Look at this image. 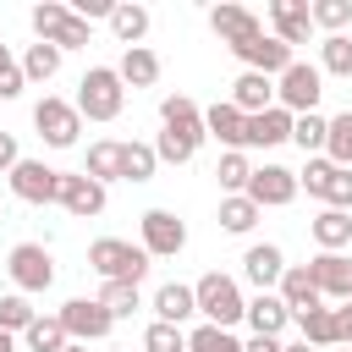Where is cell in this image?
<instances>
[{
    "instance_id": "1",
    "label": "cell",
    "mask_w": 352,
    "mask_h": 352,
    "mask_svg": "<svg viewBox=\"0 0 352 352\" xmlns=\"http://www.w3.org/2000/svg\"><path fill=\"white\" fill-rule=\"evenodd\" d=\"M204 110L187 99V94H165L160 99V138H154V154L160 165H187L198 148H204Z\"/></svg>"
},
{
    "instance_id": "2",
    "label": "cell",
    "mask_w": 352,
    "mask_h": 352,
    "mask_svg": "<svg viewBox=\"0 0 352 352\" xmlns=\"http://www.w3.org/2000/svg\"><path fill=\"white\" fill-rule=\"evenodd\" d=\"M72 104H77L82 121H116V116L126 110V82L116 77V66H88Z\"/></svg>"
},
{
    "instance_id": "3",
    "label": "cell",
    "mask_w": 352,
    "mask_h": 352,
    "mask_svg": "<svg viewBox=\"0 0 352 352\" xmlns=\"http://www.w3.org/2000/svg\"><path fill=\"white\" fill-rule=\"evenodd\" d=\"M192 302H198L204 324H220V330L242 324V308H248L242 286H236L231 275H220V270H209V275H198V280H192Z\"/></svg>"
},
{
    "instance_id": "4",
    "label": "cell",
    "mask_w": 352,
    "mask_h": 352,
    "mask_svg": "<svg viewBox=\"0 0 352 352\" xmlns=\"http://www.w3.org/2000/svg\"><path fill=\"white\" fill-rule=\"evenodd\" d=\"M88 270H99L104 280H132V286H143V275H148V253H143L138 242L99 236V242H88Z\"/></svg>"
},
{
    "instance_id": "5",
    "label": "cell",
    "mask_w": 352,
    "mask_h": 352,
    "mask_svg": "<svg viewBox=\"0 0 352 352\" xmlns=\"http://www.w3.org/2000/svg\"><path fill=\"white\" fill-rule=\"evenodd\" d=\"M28 22H33V33L44 38V44H55L60 55L66 50H88V22H77L72 16V6H60V0H38L33 11H28Z\"/></svg>"
},
{
    "instance_id": "6",
    "label": "cell",
    "mask_w": 352,
    "mask_h": 352,
    "mask_svg": "<svg viewBox=\"0 0 352 352\" xmlns=\"http://www.w3.org/2000/svg\"><path fill=\"white\" fill-rule=\"evenodd\" d=\"M319 94H324V72L314 60H292L280 77H275V104L292 110V116H314L319 110Z\"/></svg>"
},
{
    "instance_id": "7",
    "label": "cell",
    "mask_w": 352,
    "mask_h": 352,
    "mask_svg": "<svg viewBox=\"0 0 352 352\" xmlns=\"http://www.w3.org/2000/svg\"><path fill=\"white\" fill-rule=\"evenodd\" d=\"M6 275H11V286H16L22 297H38V292L55 286V258H50L44 242H16V248L6 253Z\"/></svg>"
},
{
    "instance_id": "8",
    "label": "cell",
    "mask_w": 352,
    "mask_h": 352,
    "mask_svg": "<svg viewBox=\"0 0 352 352\" xmlns=\"http://www.w3.org/2000/svg\"><path fill=\"white\" fill-rule=\"evenodd\" d=\"M297 187H308V198H319L324 209H341V214H352V170L330 165L324 154H314V160L297 170Z\"/></svg>"
},
{
    "instance_id": "9",
    "label": "cell",
    "mask_w": 352,
    "mask_h": 352,
    "mask_svg": "<svg viewBox=\"0 0 352 352\" xmlns=\"http://www.w3.org/2000/svg\"><path fill=\"white\" fill-rule=\"evenodd\" d=\"M33 126H38V138H44L50 148H77V138H82L77 104H72V99H55V94H44V99L33 104Z\"/></svg>"
},
{
    "instance_id": "10",
    "label": "cell",
    "mask_w": 352,
    "mask_h": 352,
    "mask_svg": "<svg viewBox=\"0 0 352 352\" xmlns=\"http://www.w3.org/2000/svg\"><path fill=\"white\" fill-rule=\"evenodd\" d=\"M60 330H66V341H77V346H88V341H104L110 330H116V319H110V308L99 302V297H72V302H60Z\"/></svg>"
},
{
    "instance_id": "11",
    "label": "cell",
    "mask_w": 352,
    "mask_h": 352,
    "mask_svg": "<svg viewBox=\"0 0 352 352\" xmlns=\"http://www.w3.org/2000/svg\"><path fill=\"white\" fill-rule=\"evenodd\" d=\"M138 226H143V242H138V248H143L148 258H176V253L187 248V226H182L170 209H143Z\"/></svg>"
},
{
    "instance_id": "12",
    "label": "cell",
    "mask_w": 352,
    "mask_h": 352,
    "mask_svg": "<svg viewBox=\"0 0 352 352\" xmlns=\"http://www.w3.org/2000/svg\"><path fill=\"white\" fill-rule=\"evenodd\" d=\"M231 55L242 60V72H258V77H270V82H275V77H280V72L297 60V55H292L280 38H270V33H253V38H242Z\"/></svg>"
},
{
    "instance_id": "13",
    "label": "cell",
    "mask_w": 352,
    "mask_h": 352,
    "mask_svg": "<svg viewBox=\"0 0 352 352\" xmlns=\"http://www.w3.org/2000/svg\"><path fill=\"white\" fill-rule=\"evenodd\" d=\"M11 192H16L22 204H55L60 170L44 165V160H16V165H11Z\"/></svg>"
},
{
    "instance_id": "14",
    "label": "cell",
    "mask_w": 352,
    "mask_h": 352,
    "mask_svg": "<svg viewBox=\"0 0 352 352\" xmlns=\"http://www.w3.org/2000/svg\"><path fill=\"white\" fill-rule=\"evenodd\" d=\"M248 198H253L258 209H286V204L297 198V170H286V165H253Z\"/></svg>"
},
{
    "instance_id": "15",
    "label": "cell",
    "mask_w": 352,
    "mask_h": 352,
    "mask_svg": "<svg viewBox=\"0 0 352 352\" xmlns=\"http://www.w3.org/2000/svg\"><path fill=\"white\" fill-rule=\"evenodd\" d=\"M55 204H60L72 220H94V214H104V187H99L94 176H82V170H60Z\"/></svg>"
},
{
    "instance_id": "16",
    "label": "cell",
    "mask_w": 352,
    "mask_h": 352,
    "mask_svg": "<svg viewBox=\"0 0 352 352\" xmlns=\"http://www.w3.org/2000/svg\"><path fill=\"white\" fill-rule=\"evenodd\" d=\"M308 275H314V286H319L324 302H346L352 297V258L346 253H314Z\"/></svg>"
},
{
    "instance_id": "17",
    "label": "cell",
    "mask_w": 352,
    "mask_h": 352,
    "mask_svg": "<svg viewBox=\"0 0 352 352\" xmlns=\"http://www.w3.org/2000/svg\"><path fill=\"white\" fill-rule=\"evenodd\" d=\"M314 22H308V0H270V38H280L286 50L308 44Z\"/></svg>"
},
{
    "instance_id": "18",
    "label": "cell",
    "mask_w": 352,
    "mask_h": 352,
    "mask_svg": "<svg viewBox=\"0 0 352 352\" xmlns=\"http://www.w3.org/2000/svg\"><path fill=\"white\" fill-rule=\"evenodd\" d=\"M275 143H292V110H280V104H270V110L248 116L242 154H248V148H275Z\"/></svg>"
},
{
    "instance_id": "19",
    "label": "cell",
    "mask_w": 352,
    "mask_h": 352,
    "mask_svg": "<svg viewBox=\"0 0 352 352\" xmlns=\"http://www.w3.org/2000/svg\"><path fill=\"white\" fill-rule=\"evenodd\" d=\"M209 28L220 33V44H242V38H253V33H264V22H258V11H248V6H209Z\"/></svg>"
},
{
    "instance_id": "20",
    "label": "cell",
    "mask_w": 352,
    "mask_h": 352,
    "mask_svg": "<svg viewBox=\"0 0 352 352\" xmlns=\"http://www.w3.org/2000/svg\"><path fill=\"white\" fill-rule=\"evenodd\" d=\"M242 275H248L258 292H275L280 275H286V253H280L275 242H253V248L242 253Z\"/></svg>"
},
{
    "instance_id": "21",
    "label": "cell",
    "mask_w": 352,
    "mask_h": 352,
    "mask_svg": "<svg viewBox=\"0 0 352 352\" xmlns=\"http://www.w3.org/2000/svg\"><path fill=\"white\" fill-rule=\"evenodd\" d=\"M242 319L253 324V336H280V330L292 324V308H286L275 292H253L248 308H242Z\"/></svg>"
},
{
    "instance_id": "22",
    "label": "cell",
    "mask_w": 352,
    "mask_h": 352,
    "mask_svg": "<svg viewBox=\"0 0 352 352\" xmlns=\"http://www.w3.org/2000/svg\"><path fill=\"white\" fill-rule=\"evenodd\" d=\"M275 297H280L292 314H308V308H319V302H324V297H319V286H314V275H308V264H286V275H280Z\"/></svg>"
},
{
    "instance_id": "23",
    "label": "cell",
    "mask_w": 352,
    "mask_h": 352,
    "mask_svg": "<svg viewBox=\"0 0 352 352\" xmlns=\"http://www.w3.org/2000/svg\"><path fill=\"white\" fill-rule=\"evenodd\" d=\"M198 314V302H192V286H182V280H165L160 292H154V319L160 324H176V330H187V319Z\"/></svg>"
},
{
    "instance_id": "24",
    "label": "cell",
    "mask_w": 352,
    "mask_h": 352,
    "mask_svg": "<svg viewBox=\"0 0 352 352\" xmlns=\"http://www.w3.org/2000/svg\"><path fill=\"white\" fill-rule=\"evenodd\" d=\"M204 132L209 138H220L226 148H242V132H248V116L231 104V99H214L209 110H204Z\"/></svg>"
},
{
    "instance_id": "25",
    "label": "cell",
    "mask_w": 352,
    "mask_h": 352,
    "mask_svg": "<svg viewBox=\"0 0 352 352\" xmlns=\"http://www.w3.org/2000/svg\"><path fill=\"white\" fill-rule=\"evenodd\" d=\"M308 236L319 242V253H341V248L352 242V214H341V209H319V214L308 220Z\"/></svg>"
},
{
    "instance_id": "26",
    "label": "cell",
    "mask_w": 352,
    "mask_h": 352,
    "mask_svg": "<svg viewBox=\"0 0 352 352\" xmlns=\"http://www.w3.org/2000/svg\"><path fill=\"white\" fill-rule=\"evenodd\" d=\"M231 104H236L242 116H258V110H270V104H275V82H270V77H258V72H242V77L231 82Z\"/></svg>"
},
{
    "instance_id": "27",
    "label": "cell",
    "mask_w": 352,
    "mask_h": 352,
    "mask_svg": "<svg viewBox=\"0 0 352 352\" xmlns=\"http://www.w3.org/2000/svg\"><path fill=\"white\" fill-rule=\"evenodd\" d=\"M148 6H132V0H116V11H110V33L126 44V50H138L143 44V33H148Z\"/></svg>"
},
{
    "instance_id": "28",
    "label": "cell",
    "mask_w": 352,
    "mask_h": 352,
    "mask_svg": "<svg viewBox=\"0 0 352 352\" xmlns=\"http://www.w3.org/2000/svg\"><path fill=\"white\" fill-rule=\"evenodd\" d=\"M116 77H121L126 88H154V82H160V55H154L148 44H138V50H126V55H121Z\"/></svg>"
},
{
    "instance_id": "29",
    "label": "cell",
    "mask_w": 352,
    "mask_h": 352,
    "mask_svg": "<svg viewBox=\"0 0 352 352\" xmlns=\"http://www.w3.org/2000/svg\"><path fill=\"white\" fill-rule=\"evenodd\" d=\"M82 176H94L99 187H104V182H121V143H116V138H99V143H88Z\"/></svg>"
},
{
    "instance_id": "30",
    "label": "cell",
    "mask_w": 352,
    "mask_h": 352,
    "mask_svg": "<svg viewBox=\"0 0 352 352\" xmlns=\"http://www.w3.org/2000/svg\"><path fill=\"white\" fill-rule=\"evenodd\" d=\"M258 204L248 198V192H231V198H220V231H231V236H248L253 226H258Z\"/></svg>"
},
{
    "instance_id": "31",
    "label": "cell",
    "mask_w": 352,
    "mask_h": 352,
    "mask_svg": "<svg viewBox=\"0 0 352 352\" xmlns=\"http://www.w3.org/2000/svg\"><path fill=\"white\" fill-rule=\"evenodd\" d=\"M297 319V330H302V341L319 352V346H336V314H330V302H319V308H308V314H292Z\"/></svg>"
},
{
    "instance_id": "32",
    "label": "cell",
    "mask_w": 352,
    "mask_h": 352,
    "mask_svg": "<svg viewBox=\"0 0 352 352\" xmlns=\"http://www.w3.org/2000/svg\"><path fill=\"white\" fill-rule=\"evenodd\" d=\"M16 341H22L28 352H66V330H60V319H55V314H38Z\"/></svg>"
},
{
    "instance_id": "33",
    "label": "cell",
    "mask_w": 352,
    "mask_h": 352,
    "mask_svg": "<svg viewBox=\"0 0 352 352\" xmlns=\"http://www.w3.org/2000/svg\"><path fill=\"white\" fill-rule=\"evenodd\" d=\"M324 160L341 165V170H352V110L330 116V126H324Z\"/></svg>"
},
{
    "instance_id": "34",
    "label": "cell",
    "mask_w": 352,
    "mask_h": 352,
    "mask_svg": "<svg viewBox=\"0 0 352 352\" xmlns=\"http://www.w3.org/2000/svg\"><path fill=\"white\" fill-rule=\"evenodd\" d=\"M160 170V154H154V143H121V182H148Z\"/></svg>"
},
{
    "instance_id": "35",
    "label": "cell",
    "mask_w": 352,
    "mask_h": 352,
    "mask_svg": "<svg viewBox=\"0 0 352 352\" xmlns=\"http://www.w3.org/2000/svg\"><path fill=\"white\" fill-rule=\"evenodd\" d=\"M319 72L324 77H352V33L319 38Z\"/></svg>"
},
{
    "instance_id": "36",
    "label": "cell",
    "mask_w": 352,
    "mask_h": 352,
    "mask_svg": "<svg viewBox=\"0 0 352 352\" xmlns=\"http://www.w3.org/2000/svg\"><path fill=\"white\" fill-rule=\"evenodd\" d=\"M16 66H22V77H28V82H50V77L60 72V50L38 38V44H28V55H22Z\"/></svg>"
},
{
    "instance_id": "37",
    "label": "cell",
    "mask_w": 352,
    "mask_h": 352,
    "mask_svg": "<svg viewBox=\"0 0 352 352\" xmlns=\"http://www.w3.org/2000/svg\"><path fill=\"white\" fill-rule=\"evenodd\" d=\"M248 176H253L248 154H242V148H226V154H220V165H214V182H220V192H226V198H231V192H248Z\"/></svg>"
},
{
    "instance_id": "38",
    "label": "cell",
    "mask_w": 352,
    "mask_h": 352,
    "mask_svg": "<svg viewBox=\"0 0 352 352\" xmlns=\"http://www.w3.org/2000/svg\"><path fill=\"white\" fill-rule=\"evenodd\" d=\"M308 22L324 28V38H330V33H346V28H352V0H314V6H308Z\"/></svg>"
},
{
    "instance_id": "39",
    "label": "cell",
    "mask_w": 352,
    "mask_h": 352,
    "mask_svg": "<svg viewBox=\"0 0 352 352\" xmlns=\"http://www.w3.org/2000/svg\"><path fill=\"white\" fill-rule=\"evenodd\" d=\"M324 126H330V116H319V110L314 116H292V143L314 160V154H324Z\"/></svg>"
},
{
    "instance_id": "40",
    "label": "cell",
    "mask_w": 352,
    "mask_h": 352,
    "mask_svg": "<svg viewBox=\"0 0 352 352\" xmlns=\"http://www.w3.org/2000/svg\"><path fill=\"white\" fill-rule=\"evenodd\" d=\"M99 302L110 308V319H132V314L143 308V292H138L132 280H104V292H99Z\"/></svg>"
},
{
    "instance_id": "41",
    "label": "cell",
    "mask_w": 352,
    "mask_h": 352,
    "mask_svg": "<svg viewBox=\"0 0 352 352\" xmlns=\"http://www.w3.org/2000/svg\"><path fill=\"white\" fill-rule=\"evenodd\" d=\"M33 319H38V308H33L22 292H6V297H0V330H6V336H22Z\"/></svg>"
},
{
    "instance_id": "42",
    "label": "cell",
    "mask_w": 352,
    "mask_h": 352,
    "mask_svg": "<svg viewBox=\"0 0 352 352\" xmlns=\"http://www.w3.org/2000/svg\"><path fill=\"white\" fill-rule=\"evenodd\" d=\"M187 352H242V341L220 324H192L187 330Z\"/></svg>"
},
{
    "instance_id": "43",
    "label": "cell",
    "mask_w": 352,
    "mask_h": 352,
    "mask_svg": "<svg viewBox=\"0 0 352 352\" xmlns=\"http://www.w3.org/2000/svg\"><path fill=\"white\" fill-rule=\"evenodd\" d=\"M143 352H187V330H176V324H148L143 330Z\"/></svg>"
},
{
    "instance_id": "44",
    "label": "cell",
    "mask_w": 352,
    "mask_h": 352,
    "mask_svg": "<svg viewBox=\"0 0 352 352\" xmlns=\"http://www.w3.org/2000/svg\"><path fill=\"white\" fill-rule=\"evenodd\" d=\"M22 88H28V77H22V66H16V60H6V66H0V99H16Z\"/></svg>"
},
{
    "instance_id": "45",
    "label": "cell",
    "mask_w": 352,
    "mask_h": 352,
    "mask_svg": "<svg viewBox=\"0 0 352 352\" xmlns=\"http://www.w3.org/2000/svg\"><path fill=\"white\" fill-rule=\"evenodd\" d=\"M330 314H336V346H352V297L336 302Z\"/></svg>"
},
{
    "instance_id": "46",
    "label": "cell",
    "mask_w": 352,
    "mask_h": 352,
    "mask_svg": "<svg viewBox=\"0 0 352 352\" xmlns=\"http://www.w3.org/2000/svg\"><path fill=\"white\" fill-rule=\"evenodd\" d=\"M16 160H22V148H16V138H11V132H0V170L11 176V165H16Z\"/></svg>"
},
{
    "instance_id": "47",
    "label": "cell",
    "mask_w": 352,
    "mask_h": 352,
    "mask_svg": "<svg viewBox=\"0 0 352 352\" xmlns=\"http://www.w3.org/2000/svg\"><path fill=\"white\" fill-rule=\"evenodd\" d=\"M242 352H280V336H248Z\"/></svg>"
},
{
    "instance_id": "48",
    "label": "cell",
    "mask_w": 352,
    "mask_h": 352,
    "mask_svg": "<svg viewBox=\"0 0 352 352\" xmlns=\"http://www.w3.org/2000/svg\"><path fill=\"white\" fill-rule=\"evenodd\" d=\"M280 352H314L308 341H280Z\"/></svg>"
},
{
    "instance_id": "49",
    "label": "cell",
    "mask_w": 352,
    "mask_h": 352,
    "mask_svg": "<svg viewBox=\"0 0 352 352\" xmlns=\"http://www.w3.org/2000/svg\"><path fill=\"white\" fill-rule=\"evenodd\" d=\"M0 352H16V336H6V330H0Z\"/></svg>"
},
{
    "instance_id": "50",
    "label": "cell",
    "mask_w": 352,
    "mask_h": 352,
    "mask_svg": "<svg viewBox=\"0 0 352 352\" xmlns=\"http://www.w3.org/2000/svg\"><path fill=\"white\" fill-rule=\"evenodd\" d=\"M66 352H88V346H77V341H66Z\"/></svg>"
},
{
    "instance_id": "51",
    "label": "cell",
    "mask_w": 352,
    "mask_h": 352,
    "mask_svg": "<svg viewBox=\"0 0 352 352\" xmlns=\"http://www.w3.org/2000/svg\"><path fill=\"white\" fill-rule=\"evenodd\" d=\"M6 60H11V55H6V44H0V66H6Z\"/></svg>"
},
{
    "instance_id": "52",
    "label": "cell",
    "mask_w": 352,
    "mask_h": 352,
    "mask_svg": "<svg viewBox=\"0 0 352 352\" xmlns=\"http://www.w3.org/2000/svg\"><path fill=\"white\" fill-rule=\"evenodd\" d=\"M336 352H352V346H336Z\"/></svg>"
}]
</instances>
